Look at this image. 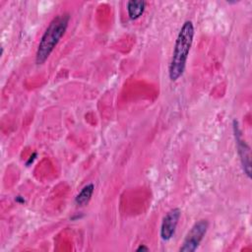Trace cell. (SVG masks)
Returning a JSON list of instances; mask_svg holds the SVG:
<instances>
[{
  "instance_id": "ba28073f",
  "label": "cell",
  "mask_w": 252,
  "mask_h": 252,
  "mask_svg": "<svg viewBox=\"0 0 252 252\" xmlns=\"http://www.w3.org/2000/svg\"><path fill=\"white\" fill-rule=\"evenodd\" d=\"M136 250L137 251H149V248L145 244H141Z\"/></svg>"
},
{
  "instance_id": "277c9868",
  "label": "cell",
  "mask_w": 252,
  "mask_h": 252,
  "mask_svg": "<svg viewBox=\"0 0 252 252\" xmlns=\"http://www.w3.org/2000/svg\"><path fill=\"white\" fill-rule=\"evenodd\" d=\"M233 131L235 136V141L237 145V152L240 158V161L243 167L244 173L247 175L248 178L251 176V161H250V148L246 144V142L242 139L240 129L236 120H233Z\"/></svg>"
},
{
  "instance_id": "8992f818",
  "label": "cell",
  "mask_w": 252,
  "mask_h": 252,
  "mask_svg": "<svg viewBox=\"0 0 252 252\" xmlns=\"http://www.w3.org/2000/svg\"><path fill=\"white\" fill-rule=\"evenodd\" d=\"M146 7L144 0H130L127 2V12L131 20H136L142 16Z\"/></svg>"
},
{
  "instance_id": "52a82bcc",
  "label": "cell",
  "mask_w": 252,
  "mask_h": 252,
  "mask_svg": "<svg viewBox=\"0 0 252 252\" xmlns=\"http://www.w3.org/2000/svg\"><path fill=\"white\" fill-rule=\"evenodd\" d=\"M94 190V185L93 183H89L86 186H84L75 198L76 205H78V206L87 205L92 198Z\"/></svg>"
},
{
  "instance_id": "5b68a950",
  "label": "cell",
  "mask_w": 252,
  "mask_h": 252,
  "mask_svg": "<svg viewBox=\"0 0 252 252\" xmlns=\"http://www.w3.org/2000/svg\"><path fill=\"white\" fill-rule=\"evenodd\" d=\"M180 216L181 211L179 208L171 209L164 215L160 225V237L162 240H169L173 236Z\"/></svg>"
},
{
  "instance_id": "6da1fadb",
  "label": "cell",
  "mask_w": 252,
  "mask_h": 252,
  "mask_svg": "<svg viewBox=\"0 0 252 252\" xmlns=\"http://www.w3.org/2000/svg\"><path fill=\"white\" fill-rule=\"evenodd\" d=\"M194 37V26L191 21H186L177 35L175 40L172 57L169 63L168 75L171 81L178 80L185 69L188 54L193 42Z\"/></svg>"
},
{
  "instance_id": "7a4b0ae2",
  "label": "cell",
  "mask_w": 252,
  "mask_h": 252,
  "mask_svg": "<svg viewBox=\"0 0 252 252\" xmlns=\"http://www.w3.org/2000/svg\"><path fill=\"white\" fill-rule=\"evenodd\" d=\"M69 21L70 15L64 13L56 16L49 23L48 27L46 28L40 38L36 50L35 63L37 65L43 64L47 60V58L49 57V55L51 54V52L53 51L61 37L64 35Z\"/></svg>"
},
{
  "instance_id": "3957f363",
  "label": "cell",
  "mask_w": 252,
  "mask_h": 252,
  "mask_svg": "<svg viewBox=\"0 0 252 252\" xmlns=\"http://www.w3.org/2000/svg\"><path fill=\"white\" fill-rule=\"evenodd\" d=\"M209 226V222L207 220H200L194 223L191 229L188 231L185 239L179 248L180 252H193L195 251L202 239L204 238L207 229Z\"/></svg>"
}]
</instances>
